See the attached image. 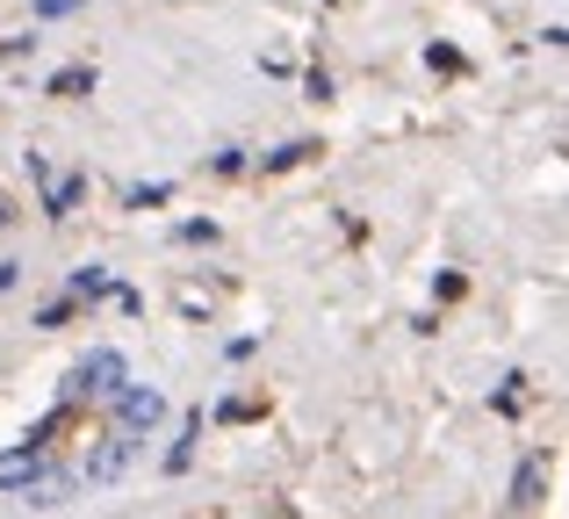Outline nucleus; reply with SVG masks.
Masks as SVG:
<instances>
[{
  "instance_id": "f257e3e1",
  "label": "nucleus",
  "mask_w": 569,
  "mask_h": 519,
  "mask_svg": "<svg viewBox=\"0 0 569 519\" xmlns=\"http://www.w3.org/2000/svg\"><path fill=\"white\" fill-rule=\"evenodd\" d=\"M123 382H130L123 353H109V347H101V353H87V361L72 368V382H66V405H72V411H80V405H109V397L123 390Z\"/></svg>"
},
{
  "instance_id": "f03ea898",
  "label": "nucleus",
  "mask_w": 569,
  "mask_h": 519,
  "mask_svg": "<svg viewBox=\"0 0 569 519\" xmlns=\"http://www.w3.org/2000/svg\"><path fill=\"white\" fill-rule=\"evenodd\" d=\"M159 419H167V397H159L152 382H123V390L109 397V426H116V433L130 440V448H138V440L152 433Z\"/></svg>"
}]
</instances>
